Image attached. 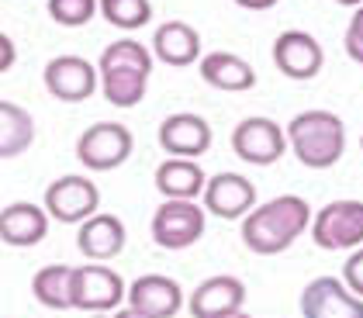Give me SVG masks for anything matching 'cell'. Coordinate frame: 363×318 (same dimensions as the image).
<instances>
[{
  "label": "cell",
  "instance_id": "1",
  "mask_svg": "<svg viewBox=\"0 0 363 318\" xmlns=\"http://www.w3.org/2000/svg\"><path fill=\"white\" fill-rule=\"evenodd\" d=\"M311 208L298 194H280L242 218V242L256 256H277L311 225Z\"/></svg>",
  "mask_w": 363,
  "mask_h": 318
},
{
  "label": "cell",
  "instance_id": "2",
  "mask_svg": "<svg viewBox=\"0 0 363 318\" xmlns=\"http://www.w3.org/2000/svg\"><path fill=\"white\" fill-rule=\"evenodd\" d=\"M152 49H145L135 38H121L111 42L101 62H97V73H101V90L108 97V104L114 108H135L145 90H149V76H152Z\"/></svg>",
  "mask_w": 363,
  "mask_h": 318
},
{
  "label": "cell",
  "instance_id": "3",
  "mask_svg": "<svg viewBox=\"0 0 363 318\" xmlns=\"http://www.w3.org/2000/svg\"><path fill=\"white\" fill-rule=\"evenodd\" d=\"M287 145L308 170H329L346 152V125L333 111H301L287 125Z\"/></svg>",
  "mask_w": 363,
  "mask_h": 318
},
{
  "label": "cell",
  "instance_id": "4",
  "mask_svg": "<svg viewBox=\"0 0 363 318\" xmlns=\"http://www.w3.org/2000/svg\"><path fill=\"white\" fill-rule=\"evenodd\" d=\"M132 149L135 139L121 121H97L77 139V159L94 174H108L132 156Z\"/></svg>",
  "mask_w": 363,
  "mask_h": 318
},
{
  "label": "cell",
  "instance_id": "5",
  "mask_svg": "<svg viewBox=\"0 0 363 318\" xmlns=\"http://www.w3.org/2000/svg\"><path fill=\"white\" fill-rule=\"evenodd\" d=\"M311 242L318 249H357L363 246V201H329L311 218Z\"/></svg>",
  "mask_w": 363,
  "mask_h": 318
},
{
  "label": "cell",
  "instance_id": "6",
  "mask_svg": "<svg viewBox=\"0 0 363 318\" xmlns=\"http://www.w3.org/2000/svg\"><path fill=\"white\" fill-rule=\"evenodd\" d=\"M42 208H45L49 218H56V222L84 225L86 218L97 215V208H101V191H97V183H94L90 176L66 174L45 187V204H42Z\"/></svg>",
  "mask_w": 363,
  "mask_h": 318
},
{
  "label": "cell",
  "instance_id": "7",
  "mask_svg": "<svg viewBox=\"0 0 363 318\" xmlns=\"http://www.w3.org/2000/svg\"><path fill=\"white\" fill-rule=\"evenodd\" d=\"M208 211L197 201H163L152 215V239L163 249H187L204 235Z\"/></svg>",
  "mask_w": 363,
  "mask_h": 318
},
{
  "label": "cell",
  "instance_id": "8",
  "mask_svg": "<svg viewBox=\"0 0 363 318\" xmlns=\"http://www.w3.org/2000/svg\"><path fill=\"white\" fill-rule=\"evenodd\" d=\"M128 297L121 273L104 263L73 266V308L77 312H114Z\"/></svg>",
  "mask_w": 363,
  "mask_h": 318
},
{
  "label": "cell",
  "instance_id": "9",
  "mask_svg": "<svg viewBox=\"0 0 363 318\" xmlns=\"http://www.w3.org/2000/svg\"><path fill=\"white\" fill-rule=\"evenodd\" d=\"M232 149L242 163H252V166H270L277 163L287 149V128H280L274 118L252 115L242 118L232 132Z\"/></svg>",
  "mask_w": 363,
  "mask_h": 318
},
{
  "label": "cell",
  "instance_id": "10",
  "mask_svg": "<svg viewBox=\"0 0 363 318\" xmlns=\"http://www.w3.org/2000/svg\"><path fill=\"white\" fill-rule=\"evenodd\" d=\"M42 80H45V90L56 101H62V104H80V101H86L97 90L101 73L84 56H56V59H49Z\"/></svg>",
  "mask_w": 363,
  "mask_h": 318
},
{
  "label": "cell",
  "instance_id": "11",
  "mask_svg": "<svg viewBox=\"0 0 363 318\" xmlns=\"http://www.w3.org/2000/svg\"><path fill=\"white\" fill-rule=\"evenodd\" d=\"M201 201H204L208 215L225 218V222H235V218H246L252 208H256V187H252L250 176L225 170V174H215L208 180Z\"/></svg>",
  "mask_w": 363,
  "mask_h": 318
},
{
  "label": "cell",
  "instance_id": "12",
  "mask_svg": "<svg viewBox=\"0 0 363 318\" xmlns=\"http://www.w3.org/2000/svg\"><path fill=\"white\" fill-rule=\"evenodd\" d=\"M274 66L291 80H315L325 66V52L315 35L308 31H284L274 42Z\"/></svg>",
  "mask_w": 363,
  "mask_h": 318
},
{
  "label": "cell",
  "instance_id": "13",
  "mask_svg": "<svg viewBox=\"0 0 363 318\" xmlns=\"http://www.w3.org/2000/svg\"><path fill=\"white\" fill-rule=\"evenodd\" d=\"M301 315L305 318H363V297H357L335 277H315L301 290Z\"/></svg>",
  "mask_w": 363,
  "mask_h": 318
},
{
  "label": "cell",
  "instance_id": "14",
  "mask_svg": "<svg viewBox=\"0 0 363 318\" xmlns=\"http://www.w3.org/2000/svg\"><path fill=\"white\" fill-rule=\"evenodd\" d=\"M128 308L145 318H173L184 308V290L173 277L163 273H145L128 288Z\"/></svg>",
  "mask_w": 363,
  "mask_h": 318
},
{
  "label": "cell",
  "instance_id": "15",
  "mask_svg": "<svg viewBox=\"0 0 363 318\" xmlns=\"http://www.w3.org/2000/svg\"><path fill=\"white\" fill-rule=\"evenodd\" d=\"M160 145L167 156H180V159H197L211 149V125L201 115L191 111H180V115H169L160 125Z\"/></svg>",
  "mask_w": 363,
  "mask_h": 318
},
{
  "label": "cell",
  "instance_id": "16",
  "mask_svg": "<svg viewBox=\"0 0 363 318\" xmlns=\"http://www.w3.org/2000/svg\"><path fill=\"white\" fill-rule=\"evenodd\" d=\"M49 211L31 201H14L0 211V242L14 246V249H28L38 246L49 235Z\"/></svg>",
  "mask_w": 363,
  "mask_h": 318
},
{
  "label": "cell",
  "instance_id": "17",
  "mask_svg": "<svg viewBox=\"0 0 363 318\" xmlns=\"http://www.w3.org/2000/svg\"><path fill=\"white\" fill-rule=\"evenodd\" d=\"M246 305V284L239 277H208L204 284H197L194 294L187 297V308L194 318H222L232 315Z\"/></svg>",
  "mask_w": 363,
  "mask_h": 318
},
{
  "label": "cell",
  "instance_id": "18",
  "mask_svg": "<svg viewBox=\"0 0 363 318\" xmlns=\"http://www.w3.org/2000/svg\"><path fill=\"white\" fill-rule=\"evenodd\" d=\"M125 239H128L125 222H121L118 215H101V211L90 215L84 225H80V232H77V246H80V253L94 263L114 260V256L125 249Z\"/></svg>",
  "mask_w": 363,
  "mask_h": 318
},
{
  "label": "cell",
  "instance_id": "19",
  "mask_svg": "<svg viewBox=\"0 0 363 318\" xmlns=\"http://www.w3.org/2000/svg\"><path fill=\"white\" fill-rule=\"evenodd\" d=\"M204 187H208V176L197 159L169 156L156 170V191L163 194V201H197Z\"/></svg>",
  "mask_w": 363,
  "mask_h": 318
},
{
  "label": "cell",
  "instance_id": "20",
  "mask_svg": "<svg viewBox=\"0 0 363 318\" xmlns=\"http://www.w3.org/2000/svg\"><path fill=\"white\" fill-rule=\"evenodd\" d=\"M152 56L173 66V69H184L201 56V35L187 21H167L152 35Z\"/></svg>",
  "mask_w": 363,
  "mask_h": 318
},
{
  "label": "cell",
  "instance_id": "21",
  "mask_svg": "<svg viewBox=\"0 0 363 318\" xmlns=\"http://www.w3.org/2000/svg\"><path fill=\"white\" fill-rule=\"evenodd\" d=\"M201 80L225 93H242L256 87V69L235 52H208L201 59Z\"/></svg>",
  "mask_w": 363,
  "mask_h": 318
},
{
  "label": "cell",
  "instance_id": "22",
  "mask_svg": "<svg viewBox=\"0 0 363 318\" xmlns=\"http://www.w3.org/2000/svg\"><path fill=\"white\" fill-rule=\"evenodd\" d=\"M35 142V118L14 101H0V159H18Z\"/></svg>",
  "mask_w": 363,
  "mask_h": 318
},
{
  "label": "cell",
  "instance_id": "23",
  "mask_svg": "<svg viewBox=\"0 0 363 318\" xmlns=\"http://www.w3.org/2000/svg\"><path fill=\"white\" fill-rule=\"evenodd\" d=\"M31 294L42 308L52 312H69L73 308V266L66 263H49L31 277Z\"/></svg>",
  "mask_w": 363,
  "mask_h": 318
},
{
  "label": "cell",
  "instance_id": "24",
  "mask_svg": "<svg viewBox=\"0 0 363 318\" xmlns=\"http://www.w3.org/2000/svg\"><path fill=\"white\" fill-rule=\"evenodd\" d=\"M104 21L121 31H139L152 21V4L149 0H101Z\"/></svg>",
  "mask_w": 363,
  "mask_h": 318
},
{
  "label": "cell",
  "instance_id": "25",
  "mask_svg": "<svg viewBox=\"0 0 363 318\" xmlns=\"http://www.w3.org/2000/svg\"><path fill=\"white\" fill-rule=\"evenodd\" d=\"M49 18L62 28H84L101 11V0H49Z\"/></svg>",
  "mask_w": 363,
  "mask_h": 318
},
{
  "label": "cell",
  "instance_id": "26",
  "mask_svg": "<svg viewBox=\"0 0 363 318\" xmlns=\"http://www.w3.org/2000/svg\"><path fill=\"white\" fill-rule=\"evenodd\" d=\"M342 49H346V56L353 59V62H360L363 66V7L353 11V18H350V25H346Z\"/></svg>",
  "mask_w": 363,
  "mask_h": 318
},
{
  "label": "cell",
  "instance_id": "27",
  "mask_svg": "<svg viewBox=\"0 0 363 318\" xmlns=\"http://www.w3.org/2000/svg\"><path fill=\"white\" fill-rule=\"evenodd\" d=\"M342 284L353 290L357 297H363V246H357V249L350 253V260L342 266Z\"/></svg>",
  "mask_w": 363,
  "mask_h": 318
},
{
  "label": "cell",
  "instance_id": "28",
  "mask_svg": "<svg viewBox=\"0 0 363 318\" xmlns=\"http://www.w3.org/2000/svg\"><path fill=\"white\" fill-rule=\"evenodd\" d=\"M14 62H18V49H14V42L0 31V73H7Z\"/></svg>",
  "mask_w": 363,
  "mask_h": 318
},
{
  "label": "cell",
  "instance_id": "29",
  "mask_svg": "<svg viewBox=\"0 0 363 318\" xmlns=\"http://www.w3.org/2000/svg\"><path fill=\"white\" fill-rule=\"evenodd\" d=\"M239 7H246V11H270V7H277V0H235Z\"/></svg>",
  "mask_w": 363,
  "mask_h": 318
},
{
  "label": "cell",
  "instance_id": "30",
  "mask_svg": "<svg viewBox=\"0 0 363 318\" xmlns=\"http://www.w3.org/2000/svg\"><path fill=\"white\" fill-rule=\"evenodd\" d=\"M114 318H145V315H139V312H132V308H125V312H118Z\"/></svg>",
  "mask_w": 363,
  "mask_h": 318
},
{
  "label": "cell",
  "instance_id": "31",
  "mask_svg": "<svg viewBox=\"0 0 363 318\" xmlns=\"http://www.w3.org/2000/svg\"><path fill=\"white\" fill-rule=\"evenodd\" d=\"M335 4H342V7H353V11H357V7H363V0H335Z\"/></svg>",
  "mask_w": 363,
  "mask_h": 318
},
{
  "label": "cell",
  "instance_id": "32",
  "mask_svg": "<svg viewBox=\"0 0 363 318\" xmlns=\"http://www.w3.org/2000/svg\"><path fill=\"white\" fill-rule=\"evenodd\" d=\"M222 318H252V315H246V312L239 308V312H232V315H222Z\"/></svg>",
  "mask_w": 363,
  "mask_h": 318
}]
</instances>
